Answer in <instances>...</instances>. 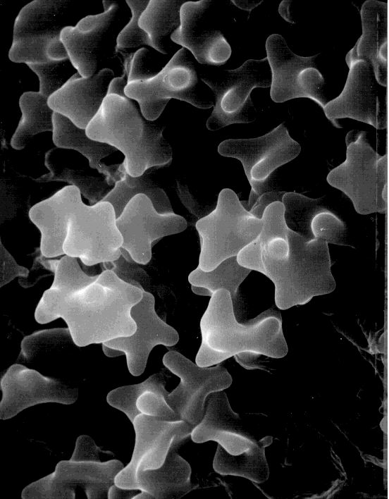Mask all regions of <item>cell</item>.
Listing matches in <instances>:
<instances>
[{
    "label": "cell",
    "mask_w": 389,
    "mask_h": 499,
    "mask_svg": "<svg viewBox=\"0 0 389 499\" xmlns=\"http://www.w3.org/2000/svg\"><path fill=\"white\" fill-rule=\"evenodd\" d=\"M36 260L54 274L51 285L44 292L35 309L37 323L63 319L79 347L135 332L131 309L142 300L143 288L123 281L110 269L89 276L77 258L68 255L51 260L40 252Z\"/></svg>",
    "instance_id": "6da1fadb"
},
{
    "label": "cell",
    "mask_w": 389,
    "mask_h": 499,
    "mask_svg": "<svg viewBox=\"0 0 389 499\" xmlns=\"http://www.w3.org/2000/svg\"><path fill=\"white\" fill-rule=\"evenodd\" d=\"M262 220L260 233L237 254V260L273 283L278 308L285 310L304 305L335 289L327 243L290 230L280 202L268 206Z\"/></svg>",
    "instance_id": "7a4b0ae2"
},
{
    "label": "cell",
    "mask_w": 389,
    "mask_h": 499,
    "mask_svg": "<svg viewBox=\"0 0 389 499\" xmlns=\"http://www.w3.org/2000/svg\"><path fill=\"white\" fill-rule=\"evenodd\" d=\"M202 343L195 363L211 366L243 354L282 358L288 351L279 312L266 310L248 323L235 316L229 292L219 290L210 297L199 323Z\"/></svg>",
    "instance_id": "3957f363"
},
{
    "label": "cell",
    "mask_w": 389,
    "mask_h": 499,
    "mask_svg": "<svg viewBox=\"0 0 389 499\" xmlns=\"http://www.w3.org/2000/svg\"><path fill=\"white\" fill-rule=\"evenodd\" d=\"M128 77L114 78L98 113L86 128L92 140L108 144L125 156L126 171L139 176L151 168L169 165L173 151L163 137L164 126L144 120L124 92Z\"/></svg>",
    "instance_id": "277c9868"
},
{
    "label": "cell",
    "mask_w": 389,
    "mask_h": 499,
    "mask_svg": "<svg viewBox=\"0 0 389 499\" xmlns=\"http://www.w3.org/2000/svg\"><path fill=\"white\" fill-rule=\"evenodd\" d=\"M147 52L144 48L131 54L121 52L128 77L125 94L139 103L146 120L157 119L171 98L203 109L214 106L212 101L200 94L197 70L187 49L183 47L178 51L155 75L144 66Z\"/></svg>",
    "instance_id": "5b68a950"
},
{
    "label": "cell",
    "mask_w": 389,
    "mask_h": 499,
    "mask_svg": "<svg viewBox=\"0 0 389 499\" xmlns=\"http://www.w3.org/2000/svg\"><path fill=\"white\" fill-rule=\"evenodd\" d=\"M345 143L346 159L329 172L328 184L345 193L357 213L385 214L388 207V154H378L364 130H350Z\"/></svg>",
    "instance_id": "8992f818"
},
{
    "label": "cell",
    "mask_w": 389,
    "mask_h": 499,
    "mask_svg": "<svg viewBox=\"0 0 389 499\" xmlns=\"http://www.w3.org/2000/svg\"><path fill=\"white\" fill-rule=\"evenodd\" d=\"M264 221L242 205L236 193L223 189L213 211L196 223L200 238L198 266L204 271L225 259L237 257L260 233Z\"/></svg>",
    "instance_id": "52a82bcc"
},
{
    "label": "cell",
    "mask_w": 389,
    "mask_h": 499,
    "mask_svg": "<svg viewBox=\"0 0 389 499\" xmlns=\"http://www.w3.org/2000/svg\"><path fill=\"white\" fill-rule=\"evenodd\" d=\"M122 245L113 206L107 202L86 205L79 192L68 217L64 254L80 258L84 265L92 266L118 259Z\"/></svg>",
    "instance_id": "ba28073f"
},
{
    "label": "cell",
    "mask_w": 389,
    "mask_h": 499,
    "mask_svg": "<svg viewBox=\"0 0 389 499\" xmlns=\"http://www.w3.org/2000/svg\"><path fill=\"white\" fill-rule=\"evenodd\" d=\"M68 1L37 0L16 18L8 56L15 63H44L68 58L61 40L62 17Z\"/></svg>",
    "instance_id": "9c48e42d"
},
{
    "label": "cell",
    "mask_w": 389,
    "mask_h": 499,
    "mask_svg": "<svg viewBox=\"0 0 389 499\" xmlns=\"http://www.w3.org/2000/svg\"><path fill=\"white\" fill-rule=\"evenodd\" d=\"M201 80L215 95L214 108L206 124L209 130L215 131L231 124L255 120L257 111L251 93L257 87H271V71L266 57L247 60L234 70L202 75Z\"/></svg>",
    "instance_id": "30bf717a"
},
{
    "label": "cell",
    "mask_w": 389,
    "mask_h": 499,
    "mask_svg": "<svg viewBox=\"0 0 389 499\" xmlns=\"http://www.w3.org/2000/svg\"><path fill=\"white\" fill-rule=\"evenodd\" d=\"M218 152L241 161L252 189L248 201L240 202L249 211L258 197L271 190L274 171L296 158L301 146L283 123L257 138L226 140L218 145Z\"/></svg>",
    "instance_id": "8fae6325"
},
{
    "label": "cell",
    "mask_w": 389,
    "mask_h": 499,
    "mask_svg": "<svg viewBox=\"0 0 389 499\" xmlns=\"http://www.w3.org/2000/svg\"><path fill=\"white\" fill-rule=\"evenodd\" d=\"M123 468L118 460L104 462L62 460L52 473L25 486L21 498L74 499L80 488L89 499L108 498L109 488Z\"/></svg>",
    "instance_id": "7c38bea8"
},
{
    "label": "cell",
    "mask_w": 389,
    "mask_h": 499,
    "mask_svg": "<svg viewBox=\"0 0 389 499\" xmlns=\"http://www.w3.org/2000/svg\"><path fill=\"white\" fill-rule=\"evenodd\" d=\"M163 365L180 378L178 386L166 400L178 419L194 426L202 420L207 397L232 384V376L223 366H200L176 351L163 357Z\"/></svg>",
    "instance_id": "4fadbf2b"
},
{
    "label": "cell",
    "mask_w": 389,
    "mask_h": 499,
    "mask_svg": "<svg viewBox=\"0 0 389 499\" xmlns=\"http://www.w3.org/2000/svg\"><path fill=\"white\" fill-rule=\"evenodd\" d=\"M266 50L271 71V99L282 103L295 98H309L323 109L328 101L324 78L314 62L318 54L309 57L295 54L278 34L267 38Z\"/></svg>",
    "instance_id": "5bb4252c"
},
{
    "label": "cell",
    "mask_w": 389,
    "mask_h": 499,
    "mask_svg": "<svg viewBox=\"0 0 389 499\" xmlns=\"http://www.w3.org/2000/svg\"><path fill=\"white\" fill-rule=\"evenodd\" d=\"M349 73L341 93L323 111L336 128L338 119L349 118L378 130L388 126L387 92L377 82L371 64L364 60L347 63Z\"/></svg>",
    "instance_id": "9a60e30c"
},
{
    "label": "cell",
    "mask_w": 389,
    "mask_h": 499,
    "mask_svg": "<svg viewBox=\"0 0 389 499\" xmlns=\"http://www.w3.org/2000/svg\"><path fill=\"white\" fill-rule=\"evenodd\" d=\"M132 424L135 432L132 457L116 476L115 485L138 490V472L161 467L171 448L180 445L190 436L194 426L182 420L166 421L142 414L137 416Z\"/></svg>",
    "instance_id": "2e32d148"
},
{
    "label": "cell",
    "mask_w": 389,
    "mask_h": 499,
    "mask_svg": "<svg viewBox=\"0 0 389 499\" xmlns=\"http://www.w3.org/2000/svg\"><path fill=\"white\" fill-rule=\"evenodd\" d=\"M123 237L121 249L137 264H146L152 258L154 241L185 230L186 220L174 213L159 214L144 195L135 196L116 218Z\"/></svg>",
    "instance_id": "e0dca14e"
},
{
    "label": "cell",
    "mask_w": 389,
    "mask_h": 499,
    "mask_svg": "<svg viewBox=\"0 0 389 499\" xmlns=\"http://www.w3.org/2000/svg\"><path fill=\"white\" fill-rule=\"evenodd\" d=\"M2 398L0 419H11L30 407L46 402L74 403L78 390L63 381L44 376L21 364L11 365L0 381Z\"/></svg>",
    "instance_id": "ac0fdd59"
},
{
    "label": "cell",
    "mask_w": 389,
    "mask_h": 499,
    "mask_svg": "<svg viewBox=\"0 0 389 499\" xmlns=\"http://www.w3.org/2000/svg\"><path fill=\"white\" fill-rule=\"evenodd\" d=\"M154 305V295L144 290L142 300L131 309L135 332L102 343L112 349L116 357L125 355L128 370L135 376L144 371L149 355L155 346H173L179 341L177 331L157 315Z\"/></svg>",
    "instance_id": "d6986e66"
},
{
    "label": "cell",
    "mask_w": 389,
    "mask_h": 499,
    "mask_svg": "<svg viewBox=\"0 0 389 499\" xmlns=\"http://www.w3.org/2000/svg\"><path fill=\"white\" fill-rule=\"evenodd\" d=\"M190 437L197 443L215 441L233 455L242 454L259 443L244 428L223 391L207 397L204 416L193 428Z\"/></svg>",
    "instance_id": "ffe728a7"
},
{
    "label": "cell",
    "mask_w": 389,
    "mask_h": 499,
    "mask_svg": "<svg viewBox=\"0 0 389 499\" xmlns=\"http://www.w3.org/2000/svg\"><path fill=\"white\" fill-rule=\"evenodd\" d=\"M114 73L104 68L89 78L78 71L48 99L54 112L68 118L76 126L86 129L108 94Z\"/></svg>",
    "instance_id": "44dd1931"
},
{
    "label": "cell",
    "mask_w": 389,
    "mask_h": 499,
    "mask_svg": "<svg viewBox=\"0 0 389 499\" xmlns=\"http://www.w3.org/2000/svg\"><path fill=\"white\" fill-rule=\"evenodd\" d=\"M211 1H185L180 7V24L171 35L175 43L189 50L197 61L210 66L225 64L231 48L219 30H203L200 22Z\"/></svg>",
    "instance_id": "7402d4cb"
},
{
    "label": "cell",
    "mask_w": 389,
    "mask_h": 499,
    "mask_svg": "<svg viewBox=\"0 0 389 499\" xmlns=\"http://www.w3.org/2000/svg\"><path fill=\"white\" fill-rule=\"evenodd\" d=\"M362 34L345 56L346 63L369 61L377 82L388 85V4L367 0L362 6Z\"/></svg>",
    "instance_id": "603a6c76"
},
{
    "label": "cell",
    "mask_w": 389,
    "mask_h": 499,
    "mask_svg": "<svg viewBox=\"0 0 389 499\" xmlns=\"http://www.w3.org/2000/svg\"><path fill=\"white\" fill-rule=\"evenodd\" d=\"M118 5L114 2L103 13L81 19L75 26H66L61 40L73 67L83 78L92 76L97 70L99 44L114 20Z\"/></svg>",
    "instance_id": "cb8c5ba5"
},
{
    "label": "cell",
    "mask_w": 389,
    "mask_h": 499,
    "mask_svg": "<svg viewBox=\"0 0 389 499\" xmlns=\"http://www.w3.org/2000/svg\"><path fill=\"white\" fill-rule=\"evenodd\" d=\"M79 192L75 186L68 185L30 208L29 217L41 233L39 251L46 258L64 254L68 217Z\"/></svg>",
    "instance_id": "d4e9b609"
},
{
    "label": "cell",
    "mask_w": 389,
    "mask_h": 499,
    "mask_svg": "<svg viewBox=\"0 0 389 499\" xmlns=\"http://www.w3.org/2000/svg\"><path fill=\"white\" fill-rule=\"evenodd\" d=\"M163 374H154L144 381L118 387L110 391L107 402L123 412L132 423L140 414L155 417L166 421H178L174 411L168 405V392Z\"/></svg>",
    "instance_id": "484cf974"
},
{
    "label": "cell",
    "mask_w": 389,
    "mask_h": 499,
    "mask_svg": "<svg viewBox=\"0 0 389 499\" xmlns=\"http://www.w3.org/2000/svg\"><path fill=\"white\" fill-rule=\"evenodd\" d=\"M178 446L171 448L159 468L138 472L137 483L140 492L133 499L180 498L194 489L191 467L177 453Z\"/></svg>",
    "instance_id": "4316f807"
},
{
    "label": "cell",
    "mask_w": 389,
    "mask_h": 499,
    "mask_svg": "<svg viewBox=\"0 0 389 499\" xmlns=\"http://www.w3.org/2000/svg\"><path fill=\"white\" fill-rule=\"evenodd\" d=\"M53 142L58 148L74 149L85 156L89 166L105 176L111 185H115L118 177L119 164L107 166L101 161L116 152L113 147L89 137L86 129L76 126L63 115L53 116Z\"/></svg>",
    "instance_id": "83f0119b"
},
{
    "label": "cell",
    "mask_w": 389,
    "mask_h": 499,
    "mask_svg": "<svg viewBox=\"0 0 389 499\" xmlns=\"http://www.w3.org/2000/svg\"><path fill=\"white\" fill-rule=\"evenodd\" d=\"M158 168H151L141 175L132 176L126 171L123 164H119L118 180L101 202H109L113 206L116 218L132 198L140 194L146 195L159 214L173 213L166 193L152 178L153 171Z\"/></svg>",
    "instance_id": "f1b7e54d"
},
{
    "label": "cell",
    "mask_w": 389,
    "mask_h": 499,
    "mask_svg": "<svg viewBox=\"0 0 389 499\" xmlns=\"http://www.w3.org/2000/svg\"><path fill=\"white\" fill-rule=\"evenodd\" d=\"M48 99L39 92H26L21 95L19 106L22 116L11 140L13 149H24L39 133L53 132L54 111L49 106Z\"/></svg>",
    "instance_id": "f546056e"
},
{
    "label": "cell",
    "mask_w": 389,
    "mask_h": 499,
    "mask_svg": "<svg viewBox=\"0 0 389 499\" xmlns=\"http://www.w3.org/2000/svg\"><path fill=\"white\" fill-rule=\"evenodd\" d=\"M268 445V438H265L254 448L237 455L229 454L218 445L213 468L221 475L242 476L258 483L264 482L269 475L265 455V448Z\"/></svg>",
    "instance_id": "4dcf8cb0"
},
{
    "label": "cell",
    "mask_w": 389,
    "mask_h": 499,
    "mask_svg": "<svg viewBox=\"0 0 389 499\" xmlns=\"http://www.w3.org/2000/svg\"><path fill=\"white\" fill-rule=\"evenodd\" d=\"M57 148L49 150L44 158V165L49 173L37 178H32L37 183L63 181L77 187L81 195L88 199L89 205L101 202L112 190L105 176H94L85 171L59 165L54 160V154Z\"/></svg>",
    "instance_id": "1f68e13d"
},
{
    "label": "cell",
    "mask_w": 389,
    "mask_h": 499,
    "mask_svg": "<svg viewBox=\"0 0 389 499\" xmlns=\"http://www.w3.org/2000/svg\"><path fill=\"white\" fill-rule=\"evenodd\" d=\"M185 2L151 0L140 18V27L148 34L154 49L162 54L167 53L163 39L180 25V10Z\"/></svg>",
    "instance_id": "d6a6232c"
},
{
    "label": "cell",
    "mask_w": 389,
    "mask_h": 499,
    "mask_svg": "<svg viewBox=\"0 0 389 499\" xmlns=\"http://www.w3.org/2000/svg\"><path fill=\"white\" fill-rule=\"evenodd\" d=\"M251 271L238 263L237 257H232L209 271H204L197 266L189 274L188 281L191 285L205 288L211 296L219 290H226L233 302H235L239 286Z\"/></svg>",
    "instance_id": "836d02e7"
},
{
    "label": "cell",
    "mask_w": 389,
    "mask_h": 499,
    "mask_svg": "<svg viewBox=\"0 0 389 499\" xmlns=\"http://www.w3.org/2000/svg\"><path fill=\"white\" fill-rule=\"evenodd\" d=\"M286 226L307 239H313L310 224L314 216L327 209L322 198L312 199L302 194L285 192L282 199Z\"/></svg>",
    "instance_id": "e575fe53"
},
{
    "label": "cell",
    "mask_w": 389,
    "mask_h": 499,
    "mask_svg": "<svg viewBox=\"0 0 389 499\" xmlns=\"http://www.w3.org/2000/svg\"><path fill=\"white\" fill-rule=\"evenodd\" d=\"M73 343L74 341L68 328L35 332L23 339L17 361L29 363L42 355L68 347Z\"/></svg>",
    "instance_id": "d590c367"
},
{
    "label": "cell",
    "mask_w": 389,
    "mask_h": 499,
    "mask_svg": "<svg viewBox=\"0 0 389 499\" xmlns=\"http://www.w3.org/2000/svg\"><path fill=\"white\" fill-rule=\"evenodd\" d=\"M38 76L39 91L42 95L49 98L60 90L74 75L75 68L69 58L44 63L27 65Z\"/></svg>",
    "instance_id": "8d00e7d4"
},
{
    "label": "cell",
    "mask_w": 389,
    "mask_h": 499,
    "mask_svg": "<svg viewBox=\"0 0 389 499\" xmlns=\"http://www.w3.org/2000/svg\"><path fill=\"white\" fill-rule=\"evenodd\" d=\"M310 230L313 238L328 244L347 245V228L345 222L328 208L312 218Z\"/></svg>",
    "instance_id": "74e56055"
},
{
    "label": "cell",
    "mask_w": 389,
    "mask_h": 499,
    "mask_svg": "<svg viewBox=\"0 0 389 499\" xmlns=\"http://www.w3.org/2000/svg\"><path fill=\"white\" fill-rule=\"evenodd\" d=\"M149 1L128 0L126 3L132 12V18L121 31L116 42V51H122L124 49L135 48L141 45H148L154 48L152 40L148 34L139 25V20L147 6Z\"/></svg>",
    "instance_id": "f35d334b"
},
{
    "label": "cell",
    "mask_w": 389,
    "mask_h": 499,
    "mask_svg": "<svg viewBox=\"0 0 389 499\" xmlns=\"http://www.w3.org/2000/svg\"><path fill=\"white\" fill-rule=\"evenodd\" d=\"M0 286L8 283L16 277L27 278L29 270L18 265L13 256L0 241Z\"/></svg>",
    "instance_id": "ab89813d"
},
{
    "label": "cell",
    "mask_w": 389,
    "mask_h": 499,
    "mask_svg": "<svg viewBox=\"0 0 389 499\" xmlns=\"http://www.w3.org/2000/svg\"><path fill=\"white\" fill-rule=\"evenodd\" d=\"M101 452L90 436L82 435L77 438L70 460L75 462H100L99 452Z\"/></svg>",
    "instance_id": "60d3db41"
},
{
    "label": "cell",
    "mask_w": 389,
    "mask_h": 499,
    "mask_svg": "<svg viewBox=\"0 0 389 499\" xmlns=\"http://www.w3.org/2000/svg\"><path fill=\"white\" fill-rule=\"evenodd\" d=\"M176 188L180 199L192 214L202 218L211 212V207L200 204L186 184L178 180Z\"/></svg>",
    "instance_id": "b9f144b4"
},
{
    "label": "cell",
    "mask_w": 389,
    "mask_h": 499,
    "mask_svg": "<svg viewBox=\"0 0 389 499\" xmlns=\"http://www.w3.org/2000/svg\"><path fill=\"white\" fill-rule=\"evenodd\" d=\"M285 193V192L284 191L269 190L261 194L249 210V212L254 217L261 219L265 210L268 206L276 202H282Z\"/></svg>",
    "instance_id": "7bdbcfd3"
},
{
    "label": "cell",
    "mask_w": 389,
    "mask_h": 499,
    "mask_svg": "<svg viewBox=\"0 0 389 499\" xmlns=\"http://www.w3.org/2000/svg\"><path fill=\"white\" fill-rule=\"evenodd\" d=\"M134 489H125L118 487L113 484L109 491L108 498H133L135 495L132 494Z\"/></svg>",
    "instance_id": "ee69618b"
},
{
    "label": "cell",
    "mask_w": 389,
    "mask_h": 499,
    "mask_svg": "<svg viewBox=\"0 0 389 499\" xmlns=\"http://www.w3.org/2000/svg\"><path fill=\"white\" fill-rule=\"evenodd\" d=\"M291 1H289V0L282 1V2L279 5L278 12H279L280 15L283 18L284 20H285L286 21H288L290 23H294V21L292 20V18L290 16V13L289 11Z\"/></svg>",
    "instance_id": "f6af8a7d"
},
{
    "label": "cell",
    "mask_w": 389,
    "mask_h": 499,
    "mask_svg": "<svg viewBox=\"0 0 389 499\" xmlns=\"http://www.w3.org/2000/svg\"><path fill=\"white\" fill-rule=\"evenodd\" d=\"M239 8L251 11L253 8L259 5L262 1H231Z\"/></svg>",
    "instance_id": "bcb514c9"
}]
</instances>
